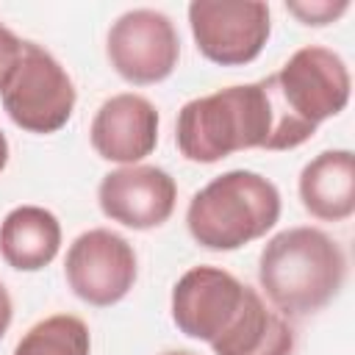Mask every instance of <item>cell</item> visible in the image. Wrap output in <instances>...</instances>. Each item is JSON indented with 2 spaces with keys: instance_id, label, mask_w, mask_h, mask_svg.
Returning <instances> with one entry per match:
<instances>
[{
  "instance_id": "2",
  "label": "cell",
  "mask_w": 355,
  "mask_h": 355,
  "mask_svg": "<svg viewBox=\"0 0 355 355\" xmlns=\"http://www.w3.org/2000/svg\"><path fill=\"white\" fill-rule=\"evenodd\" d=\"M175 144L191 164H216L241 150H294L269 75L183 103Z\"/></svg>"
},
{
  "instance_id": "18",
  "label": "cell",
  "mask_w": 355,
  "mask_h": 355,
  "mask_svg": "<svg viewBox=\"0 0 355 355\" xmlns=\"http://www.w3.org/2000/svg\"><path fill=\"white\" fill-rule=\"evenodd\" d=\"M8 155H11V147H8V139H6V133L0 130V172L8 166Z\"/></svg>"
},
{
  "instance_id": "15",
  "label": "cell",
  "mask_w": 355,
  "mask_h": 355,
  "mask_svg": "<svg viewBox=\"0 0 355 355\" xmlns=\"http://www.w3.org/2000/svg\"><path fill=\"white\" fill-rule=\"evenodd\" d=\"M286 11L308 28H324L349 11V0H288Z\"/></svg>"
},
{
  "instance_id": "16",
  "label": "cell",
  "mask_w": 355,
  "mask_h": 355,
  "mask_svg": "<svg viewBox=\"0 0 355 355\" xmlns=\"http://www.w3.org/2000/svg\"><path fill=\"white\" fill-rule=\"evenodd\" d=\"M22 42H25V39H19V36L0 19V89H3L6 78L11 75V69H14L17 61H19Z\"/></svg>"
},
{
  "instance_id": "4",
  "label": "cell",
  "mask_w": 355,
  "mask_h": 355,
  "mask_svg": "<svg viewBox=\"0 0 355 355\" xmlns=\"http://www.w3.org/2000/svg\"><path fill=\"white\" fill-rule=\"evenodd\" d=\"M283 211L280 189L252 169H227L197 189L186 205L189 236L214 252H233L263 239Z\"/></svg>"
},
{
  "instance_id": "7",
  "label": "cell",
  "mask_w": 355,
  "mask_h": 355,
  "mask_svg": "<svg viewBox=\"0 0 355 355\" xmlns=\"http://www.w3.org/2000/svg\"><path fill=\"white\" fill-rule=\"evenodd\" d=\"M186 14L197 53L219 67L255 61L272 36V11L261 0H194Z\"/></svg>"
},
{
  "instance_id": "10",
  "label": "cell",
  "mask_w": 355,
  "mask_h": 355,
  "mask_svg": "<svg viewBox=\"0 0 355 355\" xmlns=\"http://www.w3.org/2000/svg\"><path fill=\"white\" fill-rule=\"evenodd\" d=\"M97 205L105 219L122 227L153 230L175 214L178 183L155 164L116 166L103 175L97 186Z\"/></svg>"
},
{
  "instance_id": "9",
  "label": "cell",
  "mask_w": 355,
  "mask_h": 355,
  "mask_svg": "<svg viewBox=\"0 0 355 355\" xmlns=\"http://www.w3.org/2000/svg\"><path fill=\"white\" fill-rule=\"evenodd\" d=\"M105 58L114 72L133 86L161 83L175 72L180 58L178 28L158 8H130L111 22Z\"/></svg>"
},
{
  "instance_id": "6",
  "label": "cell",
  "mask_w": 355,
  "mask_h": 355,
  "mask_svg": "<svg viewBox=\"0 0 355 355\" xmlns=\"http://www.w3.org/2000/svg\"><path fill=\"white\" fill-rule=\"evenodd\" d=\"M269 78L286 116L308 136H313L322 122L338 116L352 92L347 61L324 44H305L294 50Z\"/></svg>"
},
{
  "instance_id": "1",
  "label": "cell",
  "mask_w": 355,
  "mask_h": 355,
  "mask_svg": "<svg viewBox=\"0 0 355 355\" xmlns=\"http://www.w3.org/2000/svg\"><path fill=\"white\" fill-rule=\"evenodd\" d=\"M175 327L214 355H291L294 330L258 288L211 263L186 269L169 297Z\"/></svg>"
},
{
  "instance_id": "14",
  "label": "cell",
  "mask_w": 355,
  "mask_h": 355,
  "mask_svg": "<svg viewBox=\"0 0 355 355\" xmlns=\"http://www.w3.org/2000/svg\"><path fill=\"white\" fill-rule=\"evenodd\" d=\"M89 324L75 313H50L31 324L11 355H89Z\"/></svg>"
},
{
  "instance_id": "8",
  "label": "cell",
  "mask_w": 355,
  "mask_h": 355,
  "mask_svg": "<svg viewBox=\"0 0 355 355\" xmlns=\"http://www.w3.org/2000/svg\"><path fill=\"white\" fill-rule=\"evenodd\" d=\"M69 291L94 308L122 302L139 277L133 244L111 227H89L72 239L64 258Z\"/></svg>"
},
{
  "instance_id": "17",
  "label": "cell",
  "mask_w": 355,
  "mask_h": 355,
  "mask_svg": "<svg viewBox=\"0 0 355 355\" xmlns=\"http://www.w3.org/2000/svg\"><path fill=\"white\" fill-rule=\"evenodd\" d=\"M11 319H14V302H11V294H8V288L0 283V338L8 333V327H11Z\"/></svg>"
},
{
  "instance_id": "19",
  "label": "cell",
  "mask_w": 355,
  "mask_h": 355,
  "mask_svg": "<svg viewBox=\"0 0 355 355\" xmlns=\"http://www.w3.org/2000/svg\"><path fill=\"white\" fill-rule=\"evenodd\" d=\"M158 355H197V352H191V349H164Z\"/></svg>"
},
{
  "instance_id": "13",
  "label": "cell",
  "mask_w": 355,
  "mask_h": 355,
  "mask_svg": "<svg viewBox=\"0 0 355 355\" xmlns=\"http://www.w3.org/2000/svg\"><path fill=\"white\" fill-rule=\"evenodd\" d=\"M64 230L44 205H17L0 219V258L17 272H39L61 252Z\"/></svg>"
},
{
  "instance_id": "5",
  "label": "cell",
  "mask_w": 355,
  "mask_h": 355,
  "mask_svg": "<svg viewBox=\"0 0 355 355\" xmlns=\"http://www.w3.org/2000/svg\"><path fill=\"white\" fill-rule=\"evenodd\" d=\"M0 103L17 128L47 136L72 119L78 89L47 47L25 39L19 61L0 89Z\"/></svg>"
},
{
  "instance_id": "12",
  "label": "cell",
  "mask_w": 355,
  "mask_h": 355,
  "mask_svg": "<svg viewBox=\"0 0 355 355\" xmlns=\"http://www.w3.org/2000/svg\"><path fill=\"white\" fill-rule=\"evenodd\" d=\"M302 208L319 222H344L355 214V155L347 147L313 155L297 180Z\"/></svg>"
},
{
  "instance_id": "3",
  "label": "cell",
  "mask_w": 355,
  "mask_h": 355,
  "mask_svg": "<svg viewBox=\"0 0 355 355\" xmlns=\"http://www.w3.org/2000/svg\"><path fill=\"white\" fill-rule=\"evenodd\" d=\"M347 280L341 244L311 225L275 233L258 255V286L286 319H302L330 305Z\"/></svg>"
},
{
  "instance_id": "11",
  "label": "cell",
  "mask_w": 355,
  "mask_h": 355,
  "mask_svg": "<svg viewBox=\"0 0 355 355\" xmlns=\"http://www.w3.org/2000/svg\"><path fill=\"white\" fill-rule=\"evenodd\" d=\"M161 114L136 92H119L100 103L89 125L92 150L111 164H141L158 147Z\"/></svg>"
}]
</instances>
